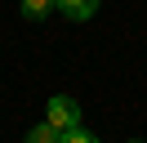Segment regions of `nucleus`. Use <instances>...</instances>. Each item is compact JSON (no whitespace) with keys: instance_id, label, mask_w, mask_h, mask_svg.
I'll use <instances>...</instances> for the list:
<instances>
[{"instance_id":"obj_5","label":"nucleus","mask_w":147,"mask_h":143,"mask_svg":"<svg viewBox=\"0 0 147 143\" xmlns=\"http://www.w3.org/2000/svg\"><path fill=\"white\" fill-rule=\"evenodd\" d=\"M63 143H98V134H89L85 125H76V130H67V134H63Z\"/></svg>"},{"instance_id":"obj_3","label":"nucleus","mask_w":147,"mask_h":143,"mask_svg":"<svg viewBox=\"0 0 147 143\" xmlns=\"http://www.w3.org/2000/svg\"><path fill=\"white\" fill-rule=\"evenodd\" d=\"M54 9H58V0H22V18H31V22H40Z\"/></svg>"},{"instance_id":"obj_4","label":"nucleus","mask_w":147,"mask_h":143,"mask_svg":"<svg viewBox=\"0 0 147 143\" xmlns=\"http://www.w3.org/2000/svg\"><path fill=\"white\" fill-rule=\"evenodd\" d=\"M27 143H63V134H58V130H54V125H49V121H40L36 130L27 134Z\"/></svg>"},{"instance_id":"obj_1","label":"nucleus","mask_w":147,"mask_h":143,"mask_svg":"<svg viewBox=\"0 0 147 143\" xmlns=\"http://www.w3.org/2000/svg\"><path fill=\"white\" fill-rule=\"evenodd\" d=\"M45 121L54 125L58 134L76 130V125H80V103H76L71 94H54V98H49V107H45Z\"/></svg>"},{"instance_id":"obj_6","label":"nucleus","mask_w":147,"mask_h":143,"mask_svg":"<svg viewBox=\"0 0 147 143\" xmlns=\"http://www.w3.org/2000/svg\"><path fill=\"white\" fill-rule=\"evenodd\" d=\"M134 143H138V139H134Z\"/></svg>"},{"instance_id":"obj_2","label":"nucleus","mask_w":147,"mask_h":143,"mask_svg":"<svg viewBox=\"0 0 147 143\" xmlns=\"http://www.w3.org/2000/svg\"><path fill=\"white\" fill-rule=\"evenodd\" d=\"M58 9H63L71 22H89V18L98 14V0H58Z\"/></svg>"}]
</instances>
